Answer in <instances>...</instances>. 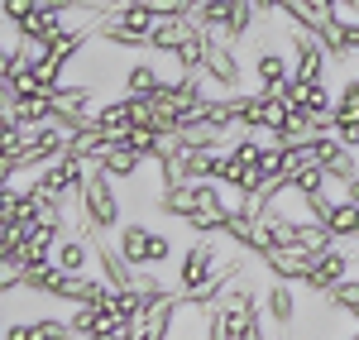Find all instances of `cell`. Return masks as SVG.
Returning a JSON list of instances; mask_svg holds the SVG:
<instances>
[{"mask_svg": "<svg viewBox=\"0 0 359 340\" xmlns=\"http://www.w3.org/2000/svg\"><path fill=\"white\" fill-rule=\"evenodd\" d=\"M221 235H196L192 245L182 250V259H177V273H172V283H177V292H201V287L216 278V268H221Z\"/></svg>", "mask_w": 359, "mask_h": 340, "instance_id": "1", "label": "cell"}, {"mask_svg": "<svg viewBox=\"0 0 359 340\" xmlns=\"http://www.w3.org/2000/svg\"><path fill=\"white\" fill-rule=\"evenodd\" d=\"M115 245H120V254L130 259L135 268H158V264L172 259V240L158 235L154 226H144V221H125L115 230Z\"/></svg>", "mask_w": 359, "mask_h": 340, "instance_id": "2", "label": "cell"}, {"mask_svg": "<svg viewBox=\"0 0 359 340\" xmlns=\"http://www.w3.org/2000/svg\"><path fill=\"white\" fill-rule=\"evenodd\" d=\"M82 211H86V216H91L101 230H106V235L125 226V216H120V197H115V177L101 168V163H91V172H86Z\"/></svg>", "mask_w": 359, "mask_h": 340, "instance_id": "3", "label": "cell"}, {"mask_svg": "<svg viewBox=\"0 0 359 340\" xmlns=\"http://www.w3.org/2000/svg\"><path fill=\"white\" fill-rule=\"evenodd\" d=\"M201 77L211 82L216 96H235V91L245 86V62H240V53H235V43H230V39H221V34L211 39V53H206Z\"/></svg>", "mask_w": 359, "mask_h": 340, "instance_id": "4", "label": "cell"}, {"mask_svg": "<svg viewBox=\"0 0 359 340\" xmlns=\"http://www.w3.org/2000/svg\"><path fill=\"white\" fill-rule=\"evenodd\" d=\"M350 273H355V259L345 254V250H340V245H335V250H326V254H316L311 259V273H306V292H316V297H326V292H331L335 283H345V278H350Z\"/></svg>", "mask_w": 359, "mask_h": 340, "instance_id": "5", "label": "cell"}, {"mask_svg": "<svg viewBox=\"0 0 359 340\" xmlns=\"http://www.w3.org/2000/svg\"><path fill=\"white\" fill-rule=\"evenodd\" d=\"M172 77H163V67L158 62H149V57H135V62H125L120 67V91L125 96H139V101H149V96H158Z\"/></svg>", "mask_w": 359, "mask_h": 340, "instance_id": "6", "label": "cell"}, {"mask_svg": "<svg viewBox=\"0 0 359 340\" xmlns=\"http://www.w3.org/2000/svg\"><path fill=\"white\" fill-rule=\"evenodd\" d=\"M316 154H321V168H326V177H331L335 187H345L359 172V149H350V144L335 140V135H321L316 140Z\"/></svg>", "mask_w": 359, "mask_h": 340, "instance_id": "7", "label": "cell"}, {"mask_svg": "<svg viewBox=\"0 0 359 340\" xmlns=\"http://www.w3.org/2000/svg\"><path fill=\"white\" fill-rule=\"evenodd\" d=\"M91 250H96V273H101L111 287H135L139 283V268L120 254V245H111L106 235H96V240H91Z\"/></svg>", "mask_w": 359, "mask_h": 340, "instance_id": "8", "label": "cell"}, {"mask_svg": "<svg viewBox=\"0 0 359 340\" xmlns=\"http://www.w3.org/2000/svg\"><path fill=\"white\" fill-rule=\"evenodd\" d=\"M96 163H101V168L111 172L115 182H135V177H139L144 168H149L154 158H149V154H139L135 144H125V140H111L106 149H101V158H96Z\"/></svg>", "mask_w": 359, "mask_h": 340, "instance_id": "9", "label": "cell"}, {"mask_svg": "<svg viewBox=\"0 0 359 340\" xmlns=\"http://www.w3.org/2000/svg\"><path fill=\"white\" fill-rule=\"evenodd\" d=\"M259 264L283 283H306V273H311V254H302L297 245H273V250L259 254Z\"/></svg>", "mask_w": 359, "mask_h": 340, "instance_id": "10", "label": "cell"}, {"mask_svg": "<svg viewBox=\"0 0 359 340\" xmlns=\"http://www.w3.org/2000/svg\"><path fill=\"white\" fill-rule=\"evenodd\" d=\"M335 15H340L335 0H283V20L297 29H311V34H321Z\"/></svg>", "mask_w": 359, "mask_h": 340, "instance_id": "11", "label": "cell"}, {"mask_svg": "<svg viewBox=\"0 0 359 340\" xmlns=\"http://www.w3.org/2000/svg\"><path fill=\"white\" fill-rule=\"evenodd\" d=\"M154 206L163 211L168 221H187L196 206H201V182H172V187H158V192H154Z\"/></svg>", "mask_w": 359, "mask_h": 340, "instance_id": "12", "label": "cell"}, {"mask_svg": "<svg viewBox=\"0 0 359 340\" xmlns=\"http://www.w3.org/2000/svg\"><path fill=\"white\" fill-rule=\"evenodd\" d=\"M283 96H287V106H302V111H311V115H331L335 111V91L326 82H297V77H287Z\"/></svg>", "mask_w": 359, "mask_h": 340, "instance_id": "13", "label": "cell"}, {"mask_svg": "<svg viewBox=\"0 0 359 340\" xmlns=\"http://www.w3.org/2000/svg\"><path fill=\"white\" fill-rule=\"evenodd\" d=\"M53 264L62 273H91V268H96V250H91V240H82L77 230H67V235L57 240V250H53Z\"/></svg>", "mask_w": 359, "mask_h": 340, "instance_id": "14", "label": "cell"}, {"mask_svg": "<svg viewBox=\"0 0 359 340\" xmlns=\"http://www.w3.org/2000/svg\"><path fill=\"white\" fill-rule=\"evenodd\" d=\"M287 77H292V57L287 53H278V48H259L254 53V82H259V91H283Z\"/></svg>", "mask_w": 359, "mask_h": 340, "instance_id": "15", "label": "cell"}, {"mask_svg": "<svg viewBox=\"0 0 359 340\" xmlns=\"http://www.w3.org/2000/svg\"><path fill=\"white\" fill-rule=\"evenodd\" d=\"M297 292H292V283H283V278H273V287L264 292V316L273 321L278 331H292V321H297Z\"/></svg>", "mask_w": 359, "mask_h": 340, "instance_id": "16", "label": "cell"}, {"mask_svg": "<svg viewBox=\"0 0 359 340\" xmlns=\"http://www.w3.org/2000/svg\"><path fill=\"white\" fill-rule=\"evenodd\" d=\"M5 115H15L20 125H43V120H53V91H43V96H5Z\"/></svg>", "mask_w": 359, "mask_h": 340, "instance_id": "17", "label": "cell"}, {"mask_svg": "<svg viewBox=\"0 0 359 340\" xmlns=\"http://www.w3.org/2000/svg\"><path fill=\"white\" fill-rule=\"evenodd\" d=\"M111 20H120L125 29H135V34H149V29L158 25L163 15L149 5V0H115V10H111Z\"/></svg>", "mask_w": 359, "mask_h": 340, "instance_id": "18", "label": "cell"}, {"mask_svg": "<svg viewBox=\"0 0 359 340\" xmlns=\"http://www.w3.org/2000/svg\"><path fill=\"white\" fill-rule=\"evenodd\" d=\"M53 106H62V111H96L101 101H96V86L91 82H57Z\"/></svg>", "mask_w": 359, "mask_h": 340, "instance_id": "19", "label": "cell"}, {"mask_svg": "<svg viewBox=\"0 0 359 340\" xmlns=\"http://www.w3.org/2000/svg\"><path fill=\"white\" fill-rule=\"evenodd\" d=\"M182 29H187V20H177V15H163L158 25L149 29V53L172 57V53H177V43H182Z\"/></svg>", "mask_w": 359, "mask_h": 340, "instance_id": "20", "label": "cell"}, {"mask_svg": "<svg viewBox=\"0 0 359 340\" xmlns=\"http://www.w3.org/2000/svg\"><path fill=\"white\" fill-rule=\"evenodd\" d=\"M15 29H20V39H53L57 29H62V15H53V10L39 5V10H29Z\"/></svg>", "mask_w": 359, "mask_h": 340, "instance_id": "21", "label": "cell"}, {"mask_svg": "<svg viewBox=\"0 0 359 340\" xmlns=\"http://www.w3.org/2000/svg\"><path fill=\"white\" fill-rule=\"evenodd\" d=\"M326 226H331L335 235H340V240H359V201L335 197L331 216H326Z\"/></svg>", "mask_w": 359, "mask_h": 340, "instance_id": "22", "label": "cell"}, {"mask_svg": "<svg viewBox=\"0 0 359 340\" xmlns=\"http://www.w3.org/2000/svg\"><path fill=\"white\" fill-rule=\"evenodd\" d=\"M287 187L306 197V192H326V187H331V177H326V168H321V163H311V168L292 172V177H287Z\"/></svg>", "mask_w": 359, "mask_h": 340, "instance_id": "23", "label": "cell"}, {"mask_svg": "<svg viewBox=\"0 0 359 340\" xmlns=\"http://www.w3.org/2000/svg\"><path fill=\"white\" fill-rule=\"evenodd\" d=\"M34 336L39 340H82L72 331V321H57V316H39V321H34Z\"/></svg>", "mask_w": 359, "mask_h": 340, "instance_id": "24", "label": "cell"}, {"mask_svg": "<svg viewBox=\"0 0 359 340\" xmlns=\"http://www.w3.org/2000/svg\"><path fill=\"white\" fill-rule=\"evenodd\" d=\"M39 5H43V0H0V15H5V25L15 29L29 10H39Z\"/></svg>", "mask_w": 359, "mask_h": 340, "instance_id": "25", "label": "cell"}, {"mask_svg": "<svg viewBox=\"0 0 359 340\" xmlns=\"http://www.w3.org/2000/svg\"><path fill=\"white\" fill-rule=\"evenodd\" d=\"M86 340H135V326H130L125 316H115L111 326H101L96 336H86Z\"/></svg>", "mask_w": 359, "mask_h": 340, "instance_id": "26", "label": "cell"}, {"mask_svg": "<svg viewBox=\"0 0 359 340\" xmlns=\"http://www.w3.org/2000/svg\"><path fill=\"white\" fill-rule=\"evenodd\" d=\"M335 106H345V111H359V72H355V77H345V86L335 91Z\"/></svg>", "mask_w": 359, "mask_h": 340, "instance_id": "27", "label": "cell"}, {"mask_svg": "<svg viewBox=\"0 0 359 340\" xmlns=\"http://www.w3.org/2000/svg\"><path fill=\"white\" fill-rule=\"evenodd\" d=\"M5 340H39L34 336V321H10L5 326Z\"/></svg>", "mask_w": 359, "mask_h": 340, "instance_id": "28", "label": "cell"}, {"mask_svg": "<svg viewBox=\"0 0 359 340\" xmlns=\"http://www.w3.org/2000/svg\"><path fill=\"white\" fill-rule=\"evenodd\" d=\"M254 10H259V20H269V15H283V0H254Z\"/></svg>", "mask_w": 359, "mask_h": 340, "instance_id": "29", "label": "cell"}, {"mask_svg": "<svg viewBox=\"0 0 359 340\" xmlns=\"http://www.w3.org/2000/svg\"><path fill=\"white\" fill-rule=\"evenodd\" d=\"M345 43L359 53V20H350V15H345Z\"/></svg>", "mask_w": 359, "mask_h": 340, "instance_id": "30", "label": "cell"}, {"mask_svg": "<svg viewBox=\"0 0 359 340\" xmlns=\"http://www.w3.org/2000/svg\"><path fill=\"white\" fill-rule=\"evenodd\" d=\"M340 197H345V201H359V172L345 182V187H340Z\"/></svg>", "mask_w": 359, "mask_h": 340, "instance_id": "31", "label": "cell"}, {"mask_svg": "<svg viewBox=\"0 0 359 340\" xmlns=\"http://www.w3.org/2000/svg\"><path fill=\"white\" fill-rule=\"evenodd\" d=\"M149 5H154L158 15H172V5H177V0H149Z\"/></svg>", "mask_w": 359, "mask_h": 340, "instance_id": "32", "label": "cell"}]
</instances>
